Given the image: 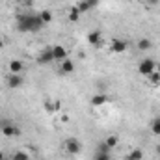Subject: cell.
Returning a JSON list of instances; mask_svg holds the SVG:
<instances>
[{
    "label": "cell",
    "instance_id": "cell-1",
    "mask_svg": "<svg viewBox=\"0 0 160 160\" xmlns=\"http://www.w3.org/2000/svg\"><path fill=\"white\" fill-rule=\"evenodd\" d=\"M45 24L41 22L39 15H19V19H17V30H21V32H38L41 30Z\"/></svg>",
    "mask_w": 160,
    "mask_h": 160
},
{
    "label": "cell",
    "instance_id": "cell-2",
    "mask_svg": "<svg viewBox=\"0 0 160 160\" xmlns=\"http://www.w3.org/2000/svg\"><path fill=\"white\" fill-rule=\"evenodd\" d=\"M155 67H157L155 60L145 58V60H142V62L138 63V73H140V75H143V77H149V75L155 71Z\"/></svg>",
    "mask_w": 160,
    "mask_h": 160
},
{
    "label": "cell",
    "instance_id": "cell-3",
    "mask_svg": "<svg viewBox=\"0 0 160 160\" xmlns=\"http://www.w3.org/2000/svg\"><path fill=\"white\" fill-rule=\"evenodd\" d=\"M65 151H67V155H71V157L80 155V153H82V143H80V140H77V138H67V140H65Z\"/></svg>",
    "mask_w": 160,
    "mask_h": 160
},
{
    "label": "cell",
    "instance_id": "cell-4",
    "mask_svg": "<svg viewBox=\"0 0 160 160\" xmlns=\"http://www.w3.org/2000/svg\"><path fill=\"white\" fill-rule=\"evenodd\" d=\"M127 48H128V43L125 39H119V38H114L108 45V50L114 54H123V52H127Z\"/></svg>",
    "mask_w": 160,
    "mask_h": 160
},
{
    "label": "cell",
    "instance_id": "cell-5",
    "mask_svg": "<svg viewBox=\"0 0 160 160\" xmlns=\"http://www.w3.org/2000/svg\"><path fill=\"white\" fill-rule=\"evenodd\" d=\"M54 62V54H52V47H47V48H43L39 52V56H38V63L39 65H48V63H52Z\"/></svg>",
    "mask_w": 160,
    "mask_h": 160
},
{
    "label": "cell",
    "instance_id": "cell-6",
    "mask_svg": "<svg viewBox=\"0 0 160 160\" xmlns=\"http://www.w3.org/2000/svg\"><path fill=\"white\" fill-rule=\"evenodd\" d=\"M0 130H2V134L6 138H11V136H17L19 134V128L13 123H9V121H2L0 123Z\"/></svg>",
    "mask_w": 160,
    "mask_h": 160
},
{
    "label": "cell",
    "instance_id": "cell-7",
    "mask_svg": "<svg viewBox=\"0 0 160 160\" xmlns=\"http://www.w3.org/2000/svg\"><path fill=\"white\" fill-rule=\"evenodd\" d=\"M52 54H54V60H58V62H63L65 58H69L67 54V48L63 47V45H54L52 47Z\"/></svg>",
    "mask_w": 160,
    "mask_h": 160
},
{
    "label": "cell",
    "instance_id": "cell-8",
    "mask_svg": "<svg viewBox=\"0 0 160 160\" xmlns=\"http://www.w3.org/2000/svg\"><path fill=\"white\" fill-rule=\"evenodd\" d=\"M6 84L9 89H19L22 86V75H9L6 78Z\"/></svg>",
    "mask_w": 160,
    "mask_h": 160
},
{
    "label": "cell",
    "instance_id": "cell-9",
    "mask_svg": "<svg viewBox=\"0 0 160 160\" xmlns=\"http://www.w3.org/2000/svg\"><path fill=\"white\" fill-rule=\"evenodd\" d=\"M43 106H45V112H47V114H56V112L62 110V102H60V101H48V99H47Z\"/></svg>",
    "mask_w": 160,
    "mask_h": 160
},
{
    "label": "cell",
    "instance_id": "cell-10",
    "mask_svg": "<svg viewBox=\"0 0 160 160\" xmlns=\"http://www.w3.org/2000/svg\"><path fill=\"white\" fill-rule=\"evenodd\" d=\"M106 102H110V97L104 95V93H97V95L91 97V106H102Z\"/></svg>",
    "mask_w": 160,
    "mask_h": 160
},
{
    "label": "cell",
    "instance_id": "cell-11",
    "mask_svg": "<svg viewBox=\"0 0 160 160\" xmlns=\"http://www.w3.org/2000/svg\"><path fill=\"white\" fill-rule=\"evenodd\" d=\"M8 67H9L11 75H21V73H22V69H24V63H22L21 60H11Z\"/></svg>",
    "mask_w": 160,
    "mask_h": 160
},
{
    "label": "cell",
    "instance_id": "cell-12",
    "mask_svg": "<svg viewBox=\"0 0 160 160\" xmlns=\"http://www.w3.org/2000/svg\"><path fill=\"white\" fill-rule=\"evenodd\" d=\"M62 65H60V71L63 73V75H69V73H73L75 71V62L73 60H69V58H65L63 62H60Z\"/></svg>",
    "mask_w": 160,
    "mask_h": 160
},
{
    "label": "cell",
    "instance_id": "cell-13",
    "mask_svg": "<svg viewBox=\"0 0 160 160\" xmlns=\"http://www.w3.org/2000/svg\"><path fill=\"white\" fill-rule=\"evenodd\" d=\"M39 19H41V22L43 24H50L52 21H54V15H52V11L50 9H43L39 13Z\"/></svg>",
    "mask_w": 160,
    "mask_h": 160
},
{
    "label": "cell",
    "instance_id": "cell-14",
    "mask_svg": "<svg viewBox=\"0 0 160 160\" xmlns=\"http://www.w3.org/2000/svg\"><path fill=\"white\" fill-rule=\"evenodd\" d=\"M88 43L93 45V47H99V43H101V34H99V32H89V34H88Z\"/></svg>",
    "mask_w": 160,
    "mask_h": 160
},
{
    "label": "cell",
    "instance_id": "cell-15",
    "mask_svg": "<svg viewBox=\"0 0 160 160\" xmlns=\"http://www.w3.org/2000/svg\"><path fill=\"white\" fill-rule=\"evenodd\" d=\"M143 158V151L142 149H132L127 157H125V160H142Z\"/></svg>",
    "mask_w": 160,
    "mask_h": 160
},
{
    "label": "cell",
    "instance_id": "cell-16",
    "mask_svg": "<svg viewBox=\"0 0 160 160\" xmlns=\"http://www.w3.org/2000/svg\"><path fill=\"white\" fill-rule=\"evenodd\" d=\"M104 143H106V147H108V149H114V147H116V145L119 143V138L112 134V136H108V138L104 140Z\"/></svg>",
    "mask_w": 160,
    "mask_h": 160
},
{
    "label": "cell",
    "instance_id": "cell-17",
    "mask_svg": "<svg viewBox=\"0 0 160 160\" xmlns=\"http://www.w3.org/2000/svg\"><path fill=\"white\" fill-rule=\"evenodd\" d=\"M11 160H30V155L26 151H15L11 155Z\"/></svg>",
    "mask_w": 160,
    "mask_h": 160
},
{
    "label": "cell",
    "instance_id": "cell-18",
    "mask_svg": "<svg viewBox=\"0 0 160 160\" xmlns=\"http://www.w3.org/2000/svg\"><path fill=\"white\" fill-rule=\"evenodd\" d=\"M151 132L155 136H160V118H155L151 121Z\"/></svg>",
    "mask_w": 160,
    "mask_h": 160
},
{
    "label": "cell",
    "instance_id": "cell-19",
    "mask_svg": "<svg viewBox=\"0 0 160 160\" xmlns=\"http://www.w3.org/2000/svg\"><path fill=\"white\" fill-rule=\"evenodd\" d=\"M151 47H153V43H151L149 39H145V38L138 41V50H149Z\"/></svg>",
    "mask_w": 160,
    "mask_h": 160
},
{
    "label": "cell",
    "instance_id": "cell-20",
    "mask_svg": "<svg viewBox=\"0 0 160 160\" xmlns=\"http://www.w3.org/2000/svg\"><path fill=\"white\" fill-rule=\"evenodd\" d=\"M78 19H80V11L77 9V6H73L71 11H69V21H71V22H77Z\"/></svg>",
    "mask_w": 160,
    "mask_h": 160
},
{
    "label": "cell",
    "instance_id": "cell-21",
    "mask_svg": "<svg viewBox=\"0 0 160 160\" xmlns=\"http://www.w3.org/2000/svg\"><path fill=\"white\" fill-rule=\"evenodd\" d=\"M77 9H78L80 15H82V13H88V11H89V6H88V2H86V0H82V2L77 4Z\"/></svg>",
    "mask_w": 160,
    "mask_h": 160
},
{
    "label": "cell",
    "instance_id": "cell-22",
    "mask_svg": "<svg viewBox=\"0 0 160 160\" xmlns=\"http://www.w3.org/2000/svg\"><path fill=\"white\" fill-rule=\"evenodd\" d=\"M93 160H110V153H102V151H97Z\"/></svg>",
    "mask_w": 160,
    "mask_h": 160
},
{
    "label": "cell",
    "instance_id": "cell-23",
    "mask_svg": "<svg viewBox=\"0 0 160 160\" xmlns=\"http://www.w3.org/2000/svg\"><path fill=\"white\" fill-rule=\"evenodd\" d=\"M149 80H151V84H160V73L153 71V73L149 75Z\"/></svg>",
    "mask_w": 160,
    "mask_h": 160
},
{
    "label": "cell",
    "instance_id": "cell-24",
    "mask_svg": "<svg viewBox=\"0 0 160 160\" xmlns=\"http://www.w3.org/2000/svg\"><path fill=\"white\" fill-rule=\"evenodd\" d=\"M86 2H88L89 9H93V8H97V6H99V0H86Z\"/></svg>",
    "mask_w": 160,
    "mask_h": 160
},
{
    "label": "cell",
    "instance_id": "cell-25",
    "mask_svg": "<svg viewBox=\"0 0 160 160\" xmlns=\"http://www.w3.org/2000/svg\"><path fill=\"white\" fill-rule=\"evenodd\" d=\"M145 4H147V6H158L160 0H145Z\"/></svg>",
    "mask_w": 160,
    "mask_h": 160
},
{
    "label": "cell",
    "instance_id": "cell-26",
    "mask_svg": "<svg viewBox=\"0 0 160 160\" xmlns=\"http://www.w3.org/2000/svg\"><path fill=\"white\" fill-rule=\"evenodd\" d=\"M62 121H63V123H67V121H69V116H67V114H63V116H62Z\"/></svg>",
    "mask_w": 160,
    "mask_h": 160
},
{
    "label": "cell",
    "instance_id": "cell-27",
    "mask_svg": "<svg viewBox=\"0 0 160 160\" xmlns=\"http://www.w3.org/2000/svg\"><path fill=\"white\" fill-rule=\"evenodd\" d=\"M21 2H22V4H26V6H30V4H32L34 0H21Z\"/></svg>",
    "mask_w": 160,
    "mask_h": 160
},
{
    "label": "cell",
    "instance_id": "cell-28",
    "mask_svg": "<svg viewBox=\"0 0 160 160\" xmlns=\"http://www.w3.org/2000/svg\"><path fill=\"white\" fill-rule=\"evenodd\" d=\"M157 155H160V143L157 145Z\"/></svg>",
    "mask_w": 160,
    "mask_h": 160
},
{
    "label": "cell",
    "instance_id": "cell-29",
    "mask_svg": "<svg viewBox=\"0 0 160 160\" xmlns=\"http://www.w3.org/2000/svg\"><path fill=\"white\" fill-rule=\"evenodd\" d=\"M2 158H6V155H4V153L0 151V160H2Z\"/></svg>",
    "mask_w": 160,
    "mask_h": 160
},
{
    "label": "cell",
    "instance_id": "cell-30",
    "mask_svg": "<svg viewBox=\"0 0 160 160\" xmlns=\"http://www.w3.org/2000/svg\"><path fill=\"white\" fill-rule=\"evenodd\" d=\"M2 160H11V158H2Z\"/></svg>",
    "mask_w": 160,
    "mask_h": 160
}]
</instances>
